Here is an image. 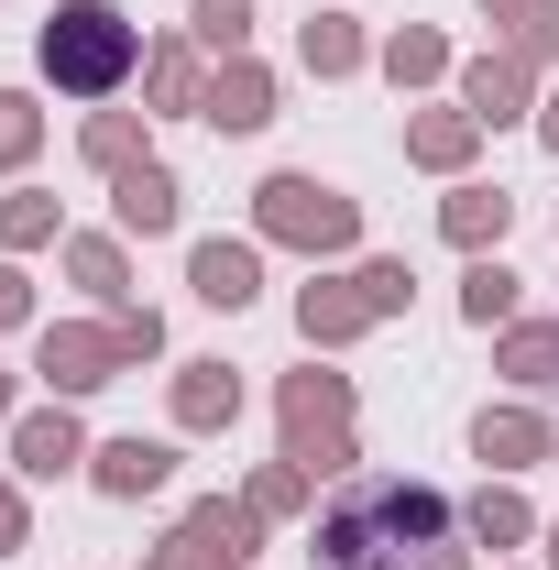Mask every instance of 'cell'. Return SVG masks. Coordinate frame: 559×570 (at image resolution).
<instances>
[{
    "mask_svg": "<svg viewBox=\"0 0 559 570\" xmlns=\"http://www.w3.org/2000/svg\"><path fill=\"white\" fill-rule=\"evenodd\" d=\"M45 67L67 77V88H110V77L133 67V33H121L110 11H67V22L45 33Z\"/></svg>",
    "mask_w": 559,
    "mask_h": 570,
    "instance_id": "cell-2",
    "label": "cell"
},
{
    "mask_svg": "<svg viewBox=\"0 0 559 570\" xmlns=\"http://www.w3.org/2000/svg\"><path fill=\"white\" fill-rule=\"evenodd\" d=\"M198 285H209L219 307H242V296H253V264H242V253H198Z\"/></svg>",
    "mask_w": 559,
    "mask_h": 570,
    "instance_id": "cell-4",
    "label": "cell"
},
{
    "mask_svg": "<svg viewBox=\"0 0 559 570\" xmlns=\"http://www.w3.org/2000/svg\"><path fill=\"white\" fill-rule=\"evenodd\" d=\"M275 219H285V230H318V242H341V198H318V187H296V176L275 187Z\"/></svg>",
    "mask_w": 559,
    "mask_h": 570,
    "instance_id": "cell-3",
    "label": "cell"
},
{
    "mask_svg": "<svg viewBox=\"0 0 559 570\" xmlns=\"http://www.w3.org/2000/svg\"><path fill=\"white\" fill-rule=\"evenodd\" d=\"M121 198H133V219H165V209H176V187H165L154 165H143V176H133V187H121Z\"/></svg>",
    "mask_w": 559,
    "mask_h": 570,
    "instance_id": "cell-5",
    "label": "cell"
},
{
    "mask_svg": "<svg viewBox=\"0 0 559 570\" xmlns=\"http://www.w3.org/2000/svg\"><path fill=\"white\" fill-rule=\"evenodd\" d=\"M318 570H461L450 504L428 483H351L318 527Z\"/></svg>",
    "mask_w": 559,
    "mask_h": 570,
    "instance_id": "cell-1",
    "label": "cell"
}]
</instances>
